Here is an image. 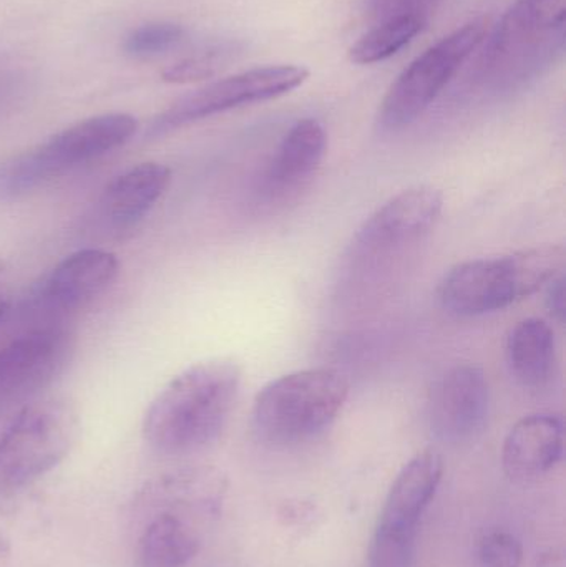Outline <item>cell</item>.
Returning a JSON list of instances; mask_svg holds the SVG:
<instances>
[{
	"mask_svg": "<svg viewBox=\"0 0 566 567\" xmlns=\"http://www.w3.org/2000/svg\"><path fill=\"white\" fill-rule=\"evenodd\" d=\"M241 369L235 360L195 363L169 380L150 403L143 439L155 452L192 455L216 442L235 409Z\"/></svg>",
	"mask_w": 566,
	"mask_h": 567,
	"instance_id": "obj_1",
	"label": "cell"
},
{
	"mask_svg": "<svg viewBox=\"0 0 566 567\" xmlns=\"http://www.w3.org/2000/svg\"><path fill=\"white\" fill-rule=\"evenodd\" d=\"M566 0H515L478 56L475 83L512 93L541 76L562 55Z\"/></svg>",
	"mask_w": 566,
	"mask_h": 567,
	"instance_id": "obj_2",
	"label": "cell"
},
{
	"mask_svg": "<svg viewBox=\"0 0 566 567\" xmlns=\"http://www.w3.org/2000/svg\"><path fill=\"white\" fill-rule=\"evenodd\" d=\"M566 251L560 245L472 259L454 266L442 279L439 300L457 317H478L507 309L564 275Z\"/></svg>",
	"mask_w": 566,
	"mask_h": 567,
	"instance_id": "obj_3",
	"label": "cell"
},
{
	"mask_svg": "<svg viewBox=\"0 0 566 567\" xmlns=\"http://www.w3.org/2000/svg\"><path fill=\"white\" fill-rule=\"evenodd\" d=\"M348 396V380L336 370L288 373L259 390L253 405V425L271 445H301L336 422Z\"/></svg>",
	"mask_w": 566,
	"mask_h": 567,
	"instance_id": "obj_4",
	"label": "cell"
},
{
	"mask_svg": "<svg viewBox=\"0 0 566 567\" xmlns=\"http://www.w3.org/2000/svg\"><path fill=\"white\" fill-rule=\"evenodd\" d=\"M138 130L130 113H103L82 120L47 142L0 163V198L27 195L52 179L109 155Z\"/></svg>",
	"mask_w": 566,
	"mask_h": 567,
	"instance_id": "obj_5",
	"label": "cell"
},
{
	"mask_svg": "<svg viewBox=\"0 0 566 567\" xmlns=\"http://www.w3.org/2000/svg\"><path fill=\"white\" fill-rule=\"evenodd\" d=\"M80 435L79 409L66 396L25 403L0 433V496L25 488L69 456Z\"/></svg>",
	"mask_w": 566,
	"mask_h": 567,
	"instance_id": "obj_6",
	"label": "cell"
},
{
	"mask_svg": "<svg viewBox=\"0 0 566 567\" xmlns=\"http://www.w3.org/2000/svg\"><path fill=\"white\" fill-rule=\"evenodd\" d=\"M487 32L488 20L477 17L415 56L385 93L379 109V126L398 132L414 123L485 42Z\"/></svg>",
	"mask_w": 566,
	"mask_h": 567,
	"instance_id": "obj_7",
	"label": "cell"
},
{
	"mask_svg": "<svg viewBox=\"0 0 566 567\" xmlns=\"http://www.w3.org/2000/svg\"><path fill=\"white\" fill-rule=\"evenodd\" d=\"M444 475V460L424 450L395 476L372 538L369 566L411 567L419 523L431 505Z\"/></svg>",
	"mask_w": 566,
	"mask_h": 567,
	"instance_id": "obj_8",
	"label": "cell"
},
{
	"mask_svg": "<svg viewBox=\"0 0 566 567\" xmlns=\"http://www.w3.org/2000/svg\"><path fill=\"white\" fill-rule=\"evenodd\" d=\"M308 76L305 66L272 65L218 80L173 102L153 120L150 135H166L218 113L278 99L301 86Z\"/></svg>",
	"mask_w": 566,
	"mask_h": 567,
	"instance_id": "obj_9",
	"label": "cell"
},
{
	"mask_svg": "<svg viewBox=\"0 0 566 567\" xmlns=\"http://www.w3.org/2000/svg\"><path fill=\"white\" fill-rule=\"evenodd\" d=\"M72 336L45 326L17 337L0 349V413L32 402L69 363Z\"/></svg>",
	"mask_w": 566,
	"mask_h": 567,
	"instance_id": "obj_10",
	"label": "cell"
},
{
	"mask_svg": "<svg viewBox=\"0 0 566 567\" xmlns=\"http://www.w3.org/2000/svg\"><path fill=\"white\" fill-rule=\"evenodd\" d=\"M491 406L487 375L481 367L459 363L439 377L428 402L429 426L445 443H465L484 432Z\"/></svg>",
	"mask_w": 566,
	"mask_h": 567,
	"instance_id": "obj_11",
	"label": "cell"
},
{
	"mask_svg": "<svg viewBox=\"0 0 566 567\" xmlns=\"http://www.w3.org/2000/svg\"><path fill=\"white\" fill-rule=\"evenodd\" d=\"M119 269V258L113 252L103 249L73 252L37 286L35 303L53 313L82 309L112 286Z\"/></svg>",
	"mask_w": 566,
	"mask_h": 567,
	"instance_id": "obj_12",
	"label": "cell"
},
{
	"mask_svg": "<svg viewBox=\"0 0 566 567\" xmlns=\"http://www.w3.org/2000/svg\"><path fill=\"white\" fill-rule=\"evenodd\" d=\"M444 196L432 186H415L392 196L366 219L358 245L369 251L408 245L431 231L441 218Z\"/></svg>",
	"mask_w": 566,
	"mask_h": 567,
	"instance_id": "obj_13",
	"label": "cell"
},
{
	"mask_svg": "<svg viewBox=\"0 0 566 567\" xmlns=\"http://www.w3.org/2000/svg\"><path fill=\"white\" fill-rule=\"evenodd\" d=\"M228 492V478L212 466H188L159 475L142 489L148 512L168 509L193 519L219 516Z\"/></svg>",
	"mask_w": 566,
	"mask_h": 567,
	"instance_id": "obj_14",
	"label": "cell"
},
{
	"mask_svg": "<svg viewBox=\"0 0 566 567\" xmlns=\"http://www.w3.org/2000/svg\"><path fill=\"white\" fill-rule=\"evenodd\" d=\"M560 416L535 413L515 423L502 446V466L512 480H532L550 472L564 455Z\"/></svg>",
	"mask_w": 566,
	"mask_h": 567,
	"instance_id": "obj_15",
	"label": "cell"
},
{
	"mask_svg": "<svg viewBox=\"0 0 566 567\" xmlns=\"http://www.w3.org/2000/svg\"><path fill=\"white\" fill-rule=\"evenodd\" d=\"M172 183V169L145 162L120 173L100 198V215L115 229H130L146 218Z\"/></svg>",
	"mask_w": 566,
	"mask_h": 567,
	"instance_id": "obj_16",
	"label": "cell"
},
{
	"mask_svg": "<svg viewBox=\"0 0 566 567\" xmlns=\"http://www.w3.org/2000/svg\"><path fill=\"white\" fill-rule=\"evenodd\" d=\"M136 542V567H186L202 549L196 519L168 509L150 512Z\"/></svg>",
	"mask_w": 566,
	"mask_h": 567,
	"instance_id": "obj_17",
	"label": "cell"
},
{
	"mask_svg": "<svg viewBox=\"0 0 566 567\" xmlns=\"http://www.w3.org/2000/svg\"><path fill=\"white\" fill-rule=\"evenodd\" d=\"M328 148L325 126L315 118L296 122L276 150L266 175L269 192L288 193L305 185L321 166Z\"/></svg>",
	"mask_w": 566,
	"mask_h": 567,
	"instance_id": "obj_18",
	"label": "cell"
},
{
	"mask_svg": "<svg viewBox=\"0 0 566 567\" xmlns=\"http://www.w3.org/2000/svg\"><path fill=\"white\" fill-rule=\"evenodd\" d=\"M505 357L512 377L522 386H544L555 367L554 329L537 317L521 320L508 333Z\"/></svg>",
	"mask_w": 566,
	"mask_h": 567,
	"instance_id": "obj_19",
	"label": "cell"
},
{
	"mask_svg": "<svg viewBox=\"0 0 566 567\" xmlns=\"http://www.w3.org/2000/svg\"><path fill=\"white\" fill-rule=\"evenodd\" d=\"M428 19L419 13L389 17L366 32L349 49V60L358 65L384 62L414 40L424 29Z\"/></svg>",
	"mask_w": 566,
	"mask_h": 567,
	"instance_id": "obj_20",
	"label": "cell"
},
{
	"mask_svg": "<svg viewBox=\"0 0 566 567\" xmlns=\"http://www.w3.org/2000/svg\"><path fill=\"white\" fill-rule=\"evenodd\" d=\"M185 39V29L173 22H152L133 30L125 40V52L136 59L163 55Z\"/></svg>",
	"mask_w": 566,
	"mask_h": 567,
	"instance_id": "obj_21",
	"label": "cell"
},
{
	"mask_svg": "<svg viewBox=\"0 0 566 567\" xmlns=\"http://www.w3.org/2000/svg\"><path fill=\"white\" fill-rule=\"evenodd\" d=\"M478 556L484 567H522L524 546L511 533H488L482 538Z\"/></svg>",
	"mask_w": 566,
	"mask_h": 567,
	"instance_id": "obj_22",
	"label": "cell"
},
{
	"mask_svg": "<svg viewBox=\"0 0 566 567\" xmlns=\"http://www.w3.org/2000/svg\"><path fill=\"white\" fill-rule=\"evenodd\" d=\"M219 70V60L215 53L203 56H192V59L182 60L175 65L168 66L162 73L163 82L175 83V85H185V83L203 82L215 76Z\"/></svg>",
	"mask_w": 566,
	"mask_h": 567,
	"instance_id": "obj_23",
	"label": "cell"
},
{
	"mask_svg": "<svg viewBox=\"0 0 566 567\" xmlns=\"http://www.w3.org/2000/svg\"><path fill=\"white\" fill-rule=\"evenodd\" d=\"M435 2L439 0H369V9L375 19L384 20L404 13L425 16Z\"/></svg>",
	"mask_w": 566,
	"mask_h": 567,
	"instance_id": "obj_24",
	"label": "cell"
},
{
	"mask_svg": "<svg viewBox=\"0 0 566 567\" xmlns=\"http://www.w3.org/2000/svg\"><path fill=\"white\" fill-rule=\"evenodd\" d=\"M547 307L558 322H564L566 313V279L564 275L548 284Z\"/></svg>",
	"mask_w": 566,
	"mask_h": 567,
	"instance_id": "obj_25",
	"label": "cell"
},
{
	"mask_svg": "<svg viewBox=\"0 0 566 567\" xmlns=\"http://www.w3.org/2000/svg\"><path fill=\"white\" fill-rule=\"evenodd\" d=\"M10 309V297L6 290L0 289V320L6 317V313L9 312Z\"/></svg>",
	"mask_w": 566,
	"mask_h": 567,
	"instance_id": "obj_26",
	"label": "cell"
},
{
	"mask_svg": "<svg viewBox=\"0 0 566 567\" xmlns=\"http://www.w3.org/2000/svg\"><path fill=\"white\" fill-rule=\"evenodd\" d=\"M2 271H3V262L0 261V275H2Z\"/></svg>",
	"mask_w": 566,
	"mask_h": 567,
	"instance_id": "obj_27",
	"label": "cell"
}]
</instances>
